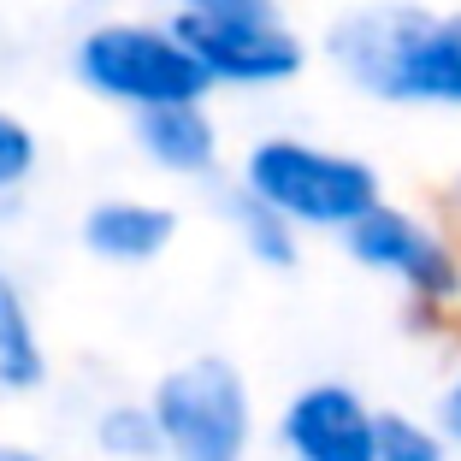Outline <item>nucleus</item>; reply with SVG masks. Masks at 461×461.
Returning <instances> with one entry per match:
<instances>
[{
  "instance_id": "f3484780",
  "label": "nucleus",
  "mask_w": 461,
  "mask_h": 461,
  "mask_svg": "<svg viewBox=\"0 0 461 461\" xmlns=\"http://www.w3.org/2000/svg\"><path fill=\"white\" fill-rule=\"evenodd\" d=\"M0 461H54V456L36 444H18V438H0Z\"/></svg>"
},
{
  "instance_id": "9d476101",
  "label": "nucleus",
  "mask_w": 461,
  "mask_h": 461,
  "mask_svg": "<svg viewBox=\"0 0 461 461\" xmlns=\"http://www.w3.org/2000/svg\"><path fill=\"white\" fill-rule=\"evenodd\" d=\"M48 384V343L13 267H0V396H30Z\"/></svg>"
},
{
  "instance_id": "39448f33",
  "label": "nucleus",
  "mask_w": 461,
  "mask_h": 461,
  "mask_svg": "<svg viewBox=\"0 0 461 461\" xmlns=\"http://www.w3.org/2000/svg\"><path fill=\"white\" fill-rule=\"evenodd\" d=\"M338 243L361 272L391 278L408 302H420V308H432V313L461 308V243L438 219H426V213H414V207L384 195L379 207H366V213L343 230Z\"/></svg>"
},
{
  "instance_id": "20e7f679",
  "label": "nucleus",
  "mask_w": 461,
  "mask_h": 461,
  "mask_svg": "<svg viewBox=\"0 0 461 461\" xmlns=\"http://www.w3.org/2000/svg\"><path fill=\"white\" fill-rule=\"evenodd\" d=\"M166 461H249L260 438V408L243 366L225 355H190L166 366L149 391Z\"/></svg>"
},
{
  "instance_id": "0eeeda50",
  "label": "nucleus",
  "mask_w": 461,
  "mask_h": 461,
  "mask_svg": "<svg viewBox=\"0 0 461 461\" xmlns=\"http://www.w3.org/2000/svg\"><path fill=\"white\" fill-rule=\"evenodd\" d=\"M285 461H379V408L343 379H313L278 408Z\"/></svg>"
},
{
  "instance_id": "f03ea898",
  "label": "nucleus",
  "mask_w": 461,
  "mask_h": 461,
  "mask_svg": "<svg viewBox=\"0 0 461 461\" xmlns=\"http://www.w3.org/2000/svg\"><path fill=\"white\" fill-rule=\"evenodd\" d=\"M237 190L255 195L260 207H272L278 219H290L302 237L308 230L343 237L366 207L384 202V177L373 160H361L349 149H326V142H308V136L272 131L243 154Z\"/></svg>"
},
{
  "instance_id": "1a4fd4ad",
  "label": "nucleus",
  "mask_w": 461,
  "mask_h": 461,
  "mask_svg": "<svg viewBox=\"0 0 461 461\" xmlns=\"http://www.w3.org/2000/svg\"><path fill=\"white\" fill-rule=\"evenodd\" d=\"M136 149L154 172L166 177H207L219 166V119L207 101H177V107H154L131 119Z\"/></svg>"
},
{
  "instance_id": "6e6552de",
  "label": "nucleus",
  "mask_w": 461,
  "mask_h": 461,
  "mask_svg": "<svg viewBox=\"0 0 461 461\" xmlns=\"http://www.w3.org/2000/svg\"><path fill=\"white\" fill-rule=\"evenodd\" d=\"M77 237L107 267H154L177 243V207L154 202V195H107L83 213Z\"/></svg>"
},
{
  "instance_id": "dca6fc26",
  "label": "nucleus",
  "mask_w": 461,
  "mask_h": 461,
  "mask_svg": "<svg viewBox=\"0 0 461 461\" xmlns=\"http://www.w3.org/2000/svg\"><path fill=\"white\" fill-rule=\"evenodd\" d=\"M438 426H444V438L461 449V361H456V373L444 379V391H438V414H432Z\"/></svg>"
},
{
  "instance_id": "423d86ee",
  "label": "nucleus",
  "mask_w": 461,
  "mask_h": 461,
  "mask_svg": "<svg viewBox=\"0 0 461 461\" xmlns=\"http://www.w3.org/2000/svg\"><path fill=\"white\" fill-rule=\"evenodd\" d=\"M177 30L195 48L213 89L260 95V89L296 83L302 66H308V41H302V30L285 13L278 18H230V24H184L177 18Z\"/></svg>"
},
{
  "instance_id": "4468645a",
  "label": "nucleus",
  "mask_w": 461,
  "mask_h": 461,
  "mask_svg": "<svg viewBox=\"0 0 461 461\" xmlns=\"http://www.w3.org/2000/svg\"><path fill=\"white\" fill-rule=\"evenodd\" d=\"M36 160H41L36 131L13 107H0V202H13L30 177H36Z\"/></svg>"
},
{
  "instance_id": "9b49d317",
  "label": "nucleus",
  "mask_w": 461,
  "mask_h": 461,
  "mask_svg": "<svg viewBox=\"0 0 461 461\" xmlns=\"http://www.w3.org/2000/svg\"><path fill=\"white\" fill-rule=\"evenodd\" d=\"M225 219H230L237 243H243V255L255 260V267H267V272H290V267L302 260V230L290 225V219H278L272 207H260L255 195L230 190V195H225Z\"/></svg>"
},
{
  "instance_id": "ddd939ff",
  "label": "nucleus",
  "mask_w": 461,
  "mask_h": 461,
  "mask_svg": "<svg viewBox=\"0 0 461 461\" xmlns=\"http://www.w3.org/2000/svg\"><path fill=\"white\" fill-rule=\"evenodd\" d=\"M449 438L438 420L402 414V408H379V461H449Z\"/></svg>"
},
{
  "instance_id": "a211bd4d",
  "label": "nucleus",
  "mask_w": 461,
  "mask_h": 461,
  "mask_svg": "<svg viewBox=\"0 0 461 461\" xmlns=\"http://www.w3.org/2000/svg\"><path fill=\"white\" fill-rule=\"evenodd\" d=\"M456 207H461V190H456Z\"/></svg>"
},
{
  "instance_id": "7ed1b4c3",
  "label": "nucleus",
  "mask_w": 461,
  "mask_h": 461,
  "mask_svg": "<svg viewBox=\"0 0 461 461\" xmlns=\"http://www.w3.org/2000/svg\"><path fill=\"white\" fill-rule=\"evenodd\" d=\"M71 77L107 107L154 113L177 101H213L195 48L184 41L177 18H101L71 41Z\"/></svg>"
},
{
  "instance_id": "f8f14e48",
  "label": "nucleus",
  "mask_w": 461,
  "mask_h": 461,
  "mask_svg": "<svg viewBox=\"0 0 461 461\" xmlns=\"http://www.w3.org/2000/svg\"><path fill=\"white\" fill-rule=\"evenodd\" d=\"M95 449L107 461H166L160 456V426H154V408L149 396L136 402V396H124V402H107L95 414Z\"/></svg>"
},
{
  "instance_id": "2eb2a0df",
  "label": "nucleus",
  "mask_w": 461,
  "mask_h": 461,
  "mask_svg": "<svg viewBox=\"0 0 461 461\" xmlns=\"http://www.w3.org/2000/svg\"><path fill=\"white\" fill-rule=\"evenodd\" d=\"M184 24H230V18H278V0H172Z\"/></svg>"
},
{
  "instance_id": "f257e3e1",
  "label": "nucleus",
  "mask_w": 461,
  "mask_h": 461,
  "mask_svg": "<svg viewBox=\"0 0 461 461\" xmlns=\"http://www.w3.org/2000/svg\"><path fill=\"white\" fill-rule=\"evenodd\" d=\"M326 59L379 107L461 113V13L420 0H366L326 30Z\"/></svg>"
}]
</instances>
